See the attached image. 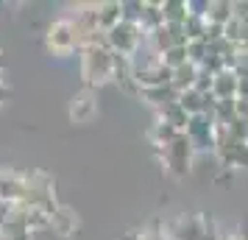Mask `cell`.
<instances>
[{
	"instance_id": "6da1fadb",
	"label": "cell",
	"mask_w": 248,
	"mask_h": 240,
	"mask_svg": "<svg viewBox=\"0 0 248 240\" xmlns=\"http://www.w3.org/2000/svg\"><path fill=\"white\" fill-rule=\"evenodd\" d=\"M81 79L95 90L106 81H114V53L109 48H87L81 50Z\"/></svg>"
},
{
	"instance_id": "7a4b0ae2",
	"label": "cell",
	"mask_w": 248,
	"mask_h": 240,
	"mask_svg": "<svg viewBox=\"0 0 248 240\" xmlns=\"http://www.w3.org/2000/svg\"><path fill=\"white\" fill-rule=\"evenodd\" d=\"M142 36L145 34H142L140 23L125 17L123 23L114 25L112 31H106V48L112 50L114 56L131 59V56H137V50H140V45H142Z\"/></svg>"
},
{
	"instance_id": "3957f363",
	"label": "cell",
	"mask_w": 248,
	"mask_h": 240,
	"mask_svg": "<svg viewBox=\"0 0 248 240\" xmlns=\"http://www.w3.org/2000/svg\"><path fill=\"white\" fill-rule=\"evenodd\" d=\"M159 154H162L165 168H168L173 176H179V179H181V176H187V173H190L195 148H192V143L187 140V134L181 131V134H176V137L170 140L165 148H159Z\"/></svg>"
},
{
	"instance_id": "277c9868",
	"label": "cell",
	"mask_w": 248,
	"mask_h": 240,
	"mask_svg": "<svg viewBox=\"0 0 248 240\" xmlns=\"http://www.w3.org/2000/svg\"><path fill=\"white\" fill-rule=\"evenodd\" d=\"M215 154L229 168H246L248 171V143L234 140L223 126H217V134H215Z\"/></svg>"
},
{
	"instance_id": "5b68a950",
	"label": "cell",
	"mask_w": 248,
	"mask_h": 240,
	"mask_svg": "<svg viewBox=\"0 0 248 240\" xmlns=\"http://www.w3.org/2000/svg\"><path fill=\"white\" fill-rule=\"evenodd\" d=\"M165 235H168V240H206L209 238V226H206V221L201 215L184 212L170 224Z\"/></svg>"
},
{
	"instance_id": "8992f818",
	"label": "cell",
	"mask_w": 248,
	"mask_h": 240,
	"mask_svg": "<svg viewBox=\"0 0 248 240\" xmlns=\"http://www.w3.org/2000/svg\"><path fill=\"white\" fill-rule=\"evenodd\" d=\"M45 45L53 56H70L76 48V31H73V23L70 17H62L56 23L47 28V36H45Z\"/></svg>"
},
{
	"instance_id": "52a82bcc",
	"label": "cell",
	"mask_w": 248,
	"mask_h": 240,
	"mask_svg": "<svg viewBox=\"0 0 248 240\" xmlns=\"http://www.w3.org/2000/svg\"><path fill=\"white\" fill-rule=\"evenodd\" d=\"M187 140L192 143L195 151H206V148H215V134H217V126L209 114H195L190 117V123L184 128Z\"/></svg>"
},
{
	"instance_id": "ba28073f",
	"label": "cell",
	"mask_w": 248,
	"mask_h": 240,
	"mask_svg": "<svg viewBox=\"0 0 248 240\" xmlns=\"http://www.w3.org/2000/svg\"><path fill=\"white\" fill-rule=\"evenodd\" d=\"M67 114H70V120L78 123V126L92 123L95 114H98V95H95V90L84 87L81 92H76L73 101H70V106H67Z\"/></svg>"
},
{
	"instance_id": "9c48e42d",
	"label": "cell",
	"mask_w": 248,
	"mask_h": 240,
	"mask_svg": "<svg viewBox=\"0 0 248 240\" xmlns=\"http://www.w3.org/2000/svg\"><path fill=\"white\" fill-rule=\"evenodd\" d=\"M78 226H81V221L73 207H56L53 215H50V224H47V229L53 235H59V238H73L78 232Z\"/></svg>"
},
{
	"instance_id": "30bf717a",
	"label": "cell",
	"mask_w": 248,
	"mask_h": 240,
	"mask_svg": "<svg viewBox=\"0 0 248 240\" xmlns=\"http://www.w3.org/2000/svg\"><path fill=\"white\" fill-rule=\"evenodd\" d=\"M25 195V176L0 168V204H17Z\"/></svg>"
},
{
	"instance_id": "8fae6325",
	"label": "cell",
	"mask_w": 248,
	"mask_h": 240,
	"mask_svg": "<svg viewBox=\"0 0 248 240\" xmlns=\"http://www.w3.org/2000/svg\"><path fill=\"white\" fill-rule=\"evenodd\" d=\"M237 87H240V79L234 76V70H220L212 76L209 95L215 101H232V98H237Z\"/></svg>"
},
{
	"instance_id": "7c38bea8",
	"label": "cell",
	"mask_w": 248,
	"mask_h": 240,
	"mask_svg": "<svg viewBox=\"0 0 248 240\" xmlns=\"http://www.w3.org/2000/svg\"><path fill=\"white\" fill-rule=\"evenodd\" d=\"M95 14H98V25L101 31H112L117 23L125 20V3H117V0H106V3H95Z\"/></svg>"
},
{
	"instance_id": "4fadbf2b",
	"label": "cell",
	"mask_w": 248,
	"mask_h": 240,
	"mask_svg": "<svg viewBox=\"0 0 248 240\" xmlns=\"http://www.w3.org/2000/svg\"><path fill=\"white\" fill-rule=\"evenodd\" d=\"M0 240H34V232L25 226V221L14 212L12 207H9V212H6L3 224H0Z\"/></svg>"
},
{
	"instance_id": "5bb4252c",
	"label": "cell",
	"mask_w": 248,
	"mask_h": 240,
	"mask_svg": "<svg viewBox=\"0 0 248 240\" xmlns=\"http://www.w3.org/2000/svg\"><path fill=\"white\" fill-rule=\"evenodd\" d=\"M201 14L209 25H226L234 17V3H229V0H212V3H206V12H201Z\"/></svg>"
},
{
	"instance_id": "9a60e30c",
	"label": "cell",
	"mask_w": 248,
	"mask_h": 240,
	"mask_svg": "<svg viewBox=\"0 0 248 240\" xmlns=\"http://www.w3.org/2000/svg\"><path fill=\"white\" fill-rule=\"evenodd\" d=\"M198 64H192V62H187V64H181V67L173 70V79H170V87L176 92H187L195 87V81H198Z\"/></svg>"
},
{
	"instance_id": "2e32d148",
	"label": "cell",
	"mask_w": 248,
	"mask_h": 240,
	"mask_svg": "<svg viewBox=\"0 0 248 240\" xmlns=\"http://www.w3.org/2000/svg\"><path fill=\"white\" fill-rule=\"evenodd\" d=\"M159 120H162V123H168V126H173L176 131H184L187 123H190V114L179 106V101H173V103H168V106H162V109H159Z\"/></svg>"
},
{
	"instance_id": "e0dca14e",
	"label": "cell",
	"mask_w": 248,
	"mask_h": 240,
	"mask_svg": "<svg viewBox=\"0 0 248 240\" xmlns=\"http://www.w3.org/2000/svg\"><path fill=\"white\" fill-rule=\"evenodd\" d=\"M190 9L192 6L184 0H168V3H162V17L168 25H184V20L192 14Z\"/></svg>"
},
{
	"instance_id": "ac0fdd59",
	"label": "cell",
	"mask_w": 248,
	"mask_h": 240,
	"mask_svg": "<svg viewBox=\"0 0 248 240\" xmlns=\"http://www.w3.org/2000/svg\"><path fill=\"white\" fill-rule=\"evenodd\" d=\"M140 98H145L148 103H154V106L162 109V106H168V103L176 101V98H179V92L168 84V87H156V90H142V92H140Z\"/></svg>"
},
{
	"instance_id": "d6986e66",
	"label": "cell",
	"mask_w": 248,
	"mask_h": 240,
	"mask_svg": "<svg viewBox=\"0 0 248 240\" xmlns=\"http://www.w3.org/2000/svg\"><path fill=\"white\" fill-rule=\"evenodd\" d=\"M176 134H181V131H176L173 126L162 123V120H156V123H154V128H151V143H154L156 148H165V145H168Z\"/></svg>"
},
{
	"instance_id": "ffe728a7",
	"label": "cell",
	"mask_w": 248,
	"mask_h": 240,
	"mask_svg": "<svg viewBox=\"0 0 248 240\" xmlns=\"http://www.w3.org/2000/svg\"><path fill=\"white\" fill-rule=\"evenodd\" d=\"M159 62H162L168 70H176V67H181V64H187V45L170 48L168 53H162V56H159Z\"/></svg>"
},
{
	"instance_id": "44dd1931",
	"label": "cell",
	"mask_w": 248,
	"mask_h": 240,
	"mask_svg": "<svg viewBox=\"0 0 248 240\" xmlns=\"http://www.w3.org/2000/svg\"><path fill=\"white\" fill-rule=\"evenodd\" d=\"M6 98H9V87H6V81H3V76H0V106L6 103Z\"/></svg>"
},
{
	"instance_id": "7402d4cb",
	"label": "cell",
	"mask_w": 248,
	"mask_h": 240,
	"mask_svg": "<svg viewBox=\"0 0 248 240\" xmlns=\"http://www.w3.org/2000/svg\"><path fill=\"white\" fill-rule=\"evenodd\" d=\"M237 240H248V224H243V229H240V235H237Z\"/></svg>"
},
{
	"instance_id": "603a6c76",
	"label": "cell",
	"mask_w": 248,
	"mask_h": 240,
	"mask_svg": "<svg viewBox=\"0 0 248 240\" xmlns=\"http://www.w3.org/2000/svg\"><path fill=\"white\" fill-rule=\"evenodd\" d=\"M0 70H3V53H0Z\"/></svg>"
},
{
	"instance_id": "cb8c5ba5",
	"label": "cell",
	"mask_w": 248,
	"mask_h": 240,
	"mask_svg": "<svg viewBox=\"0 0 248 240\" xmlns=\"http://www.w3.org/2000/svg\"><path fill=\"white\" fill-rule=\"evenodd\" d=\"M226 240H229V238H226ZM232 240H237V238H232Z\"/></svg>"
}]
</instances>
